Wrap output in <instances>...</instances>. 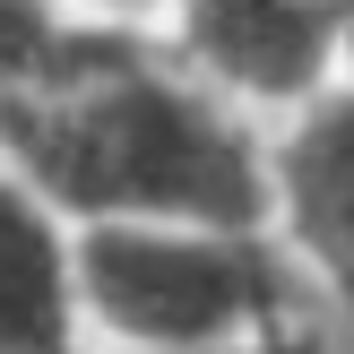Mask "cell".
I'll return each mask as SVG.
<instances>
[{
	"label": "cell",
	"instance_id": "1",
	"mask_svg": "<svg viewBox=\"0 0 354 354\" xmlns=\"http://www.w3.org/2000/svg\"><path fill=\"white\" fill-rule=\"evenodd\" d=\"M0 165H17L69 225L86 216H268V138L234 95L173 61L156 26H104L61 86L0 104Z\"/></svg>",
	"mask_w": 354,
	"mask_h": 354
},
{
	"label": "cell",
	"instance_id": "2",
	"mask_svg": "<svg viewBox=\"0 0 354 354\" xmlns=\"http://www.w3.org/2000/svg\"><path fill=\"white\" fill-rule=\"evenodd\" d=\"M78 294L104 346H242L294 337L303 259L277 225L199 216H86Z\"/></svg>",
	"mask_w": 354,
	"mask_h": 354
},
{
	"label": "cell",
	"instance_id": "3",
	"mask_svg": "<svg viewBox=\"0 0 354 354\" xmlns=\"http://www.w3.org/2000/svg\"><path fill=\"white\" fill-rule=\"evenodd\" d=\"M156 35L242 113H294L354 69L346 0H173Z\"/></svg>",
	"mask_w": 354,
	"mask_h": 354
},
{
	"label": "cell",
	"instance_id": "4",
	"mask_svg": "<svg viewBox=\"0 0 354 354\" xmlns=\"http://www.w3.org/2000/svg\"><path fill=\"white\" fill-rule=\"evenodd\" d=\"M268 216L354 337V69L294 104L268 138Z\"/></svg>",
	"mask_w": 354,
	"mask_h": 354
},
{
	"label": "cell",
	"instance_id": "5",
	"mask_svg": "<svg viewBox=\"0 0 354 354\" xmlns=\"http://www.w3.org/2000/svg\"><path fill=\"white\" fill-rule=\"evenodd\" d=\"M78 225L17 165H0V354H86Z\"/></svg>",
	"mask_w": 354,
	"mask_h": 354
},
{
	"label": "cell",
	"instance_id": "6",
	"mask_svg": "<svg viewBox=\"0 0 354 354\" xmlns=\"http://www.w3.org/2000/svg\"><path fill=\"white\" fill-rule=\"evenodd\" d=\"M113 17H78L69 0H0V104H26L61 86L69 69L95 52Z\"/></svg>",
	"mask_w": 354,
	"mask_h": 354
},
{
	"label": "cell",
	"instance_id": "7",
	"mask_svg": "<svg viewBox=\"0 0 354 354\" xmlns=\"http://www.w3.org/2000/svg\"><path fill=\"white\" fill-rule=\"evenodd\" d=\"M104 354H311L294 337H242V346H104Z\"/></svg>",
	"mask_w": 354,
	"mask_h": 354
},
{
	"label": "cell",
	"instance_id": "8",
	"mask_svg": "<svg viewBox=\"0 0 354 354\" xmlns=\"http://www.w3.org/2000/svg\"><path fill=\"white\" fill-rule=\"evenodd\" d=\"M78 17H113V26H165L173 0H69Z\"/></svg>",
	"mask_w": 354,
	"mask_h": 354
},
{
	"label": "cell",
	"instance_id": "9",
	"mask_svg": "<svg viewBox=\"0 0 354 354\" xmlns=\"http://www.w3.org/2000/svg\"><path fill=\"white\" fill-rule=\"evenodd\" d=\"M346 35H354V0H346Z\"/></svg>",
	"mask_w": 354,
	"mask_h": 354
}]
</instances>
